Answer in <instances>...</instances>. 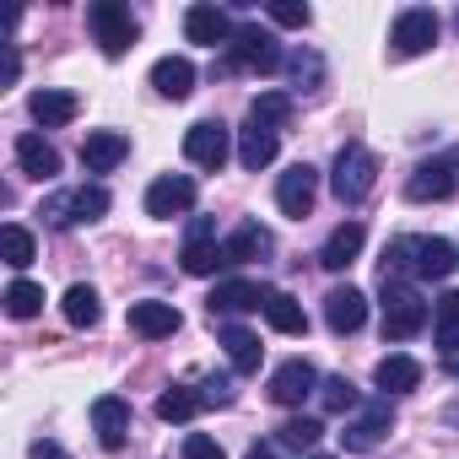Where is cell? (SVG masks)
<instances>
[{"mask_svg":"<svg viewBox=\"0 0 459 459\" xmlns=\"http://www.w3.org/2000/svg\"><path fill=\"white\" fill-rule=\"evenodd\" d=\"M459 255L448 238H427V233H405L384 249V281H443L454 276Z\"/></svg>","mask_w":459,"mask_h":459,"instance_id":"1","label":"cell"},{"mask_svg":"<svg viewBox=\"0 0 459 459\" xmlns=\"http://www.w3.org/2000/svg\"><path fill=\"white\" fill-rule=\"evenodd\" d=\"M281 65H287L281 39H276L271 28H260V22H238L233 44H227V60H221L216 71H221V76H233V71H244V76H271V71H281Z\"/></svg>","mask_w":459,"mask_h":459,"instance_id":"2","label":"cell"},{"mask_svg":"<svg viewBox=\"0 0 459 459\" xmlns=\"http://www.w3.org/2000/svg\"><path fill=\"white\" fill-rule=\"evenodd\" d=\"M108 205H114V195H108L103 184H76V189H55V195H44V200H39V216H44V227L65 233V227H82V221L108 216Z\"/></svg>","mask_w":459,"mask_h":459,"instance_id":"3","label":"cell"},{"mask_svg":"<svg viewBox=\"0 0 459 459\" xmlns=\"http://www.w3.org/2000/svg\"><path fill=\"white\" fill-rule=\"evenodd\" d=\"M378 308H384V341H411V335H421L427 319H432V308H427V298L416 292V281H384Z\"/></svg>","mask_w":459,"mask_h":459,"instance_id":"4","label":"cell"},{"mask_svg":"<svg viewBox=\"0 0 459 459\" xmlns=\"http://www.w3.org/2000/svg\"><path fill=\"white\" fill-rule=\"evenodd\" d=\"M373 184H378V157H373L362 141H346V146L335 152V168H330L335 200H341V205H362V200L373 195Z\"/></svg>","mask_w":459,"mask_h":459,"instance_id":"5","label":"cell"},{"mask_svg":"<svg viewBox=\"0 0 459 459\" xmlns=\"http://www.w3.org/2000/svg\"><path fill=\"white\" fill-rule=\"evenodd\" d=\"M87 28H92V39H98V49L108 55V60H119L130 44H135V17H130V6H119V0H92L87 6Z\"/></svg>","mask_w":459,"mask_h":459,"instance_id":"6","label":"cell"},{"mask_svg":"<svg viewBox=\"0 0 459 459\" xmlns=\"http://www.w3.org/2000/svg\"><path fill=\"white\" fill-rule=\"evenodd\" d=\"M389 427H394V405H389V394H378V400H368V405L341 427V448H346V454H373V448L389 437Z\"/></svg>","mask_w":459,"mask_h":459,"instance_id":"7","label":"cell"},{"mask_svg":"<svg viewBox=\"0 0 459 459\" xmlns=\"http://www.w3.org/2000/svg\"><path fill=\"white\" fill-rule=\"evenodd\" d=\"M437 33H443V22H437L432 6H405V12L394 17V28H389V49H394L400 60H411V55H427V49L437 44Z\"/></svg>","mask_w":459,"mask_h":459,"instance_id":"8","label":"cell"},{"mask_svg":"<svg viewBox=\"0 0 459 459\" xmlns=\"http://www.w3.org/2000/svg\"><path fill=\"white\" fill-rule=\"evenodd\" d=\"M184 157L205 173H221V162L233 157V130H227L221 119H200L184 130Z\"/></svg>","mask_w":459,"mask_h":459,"instance_id":"9","label":"cell"},{"mask_svg":"<svg viewBox=\"0 0 459 459\" xmlns=\"http://www.w3.org/2000/svg\"><path fill=\"white\" fill-rule=\"evenodd\" d=\"M184 276H216L227 260H221V238H216V216H195L189 221V238H184V255H178Z\"/></svg>","mask_w":459,"mask_h":459,"instance_id":"10","label":"cell"},{"mask_svg":"<svg viewBox=\"0 0 459 459\" xmlns=\"http://www.w3.org/2000/svg\"><path fill=\"white\" fill-rule=\"evenodd\" d=\"M195 200H200V184H195L189 173H162V178H152V189H146V216L173 221V216L195 211Z\"/></svg>","mask_w":459,"mask_h":459,"instance_id":"11","label":"cell"},{"mask_svg":"<svg viewBox=\"0 0 459 459\" xmlns=\"http://www.w3.org/2000/svg\"><path fill=\"white\" fill-rule=\"evenodd\" d=\"M314 200H319V168H314V162H292V168L276 178V205H281V216L303 221V216L314 211Z\"/></svg>","mask_w":459,"mask_h":459,"instance_id":"12","label":"cell"},{"mask_svg":"<svg viewBox=\"0 0 459 459\" xmlns=\"http://www.w3.org/2000/svg\"><path fill=\"white\" fill-rule=\"evenodd\" d=\"M454 189H459V173H454L448 157H427V162H416L411 178H405V195H411L416 205H427V200H448Z\"/></svg>","mask_w":459,"mask_h":459,"instance_id":"13","label":"cell"},{"mask_svg":"<svg viewBox=\"0 0 459 459\" xmlns=\"http://www.w3.org/2000/svg\"><path fill=\"white\" fill-rule=\"evenodd\" d=\"M308 394H319V368L308 357H287L276 373H271V400L276 405H303Z\"/></svg>","mask_w":459,"mask_h":459,"instance_id":"14","label":"cell"},{"mask_svg":"<svg viewBox=\"0 0 459 459\" xmlns=\"http://www.w3.org/2000/svg\"><path fill=\"white\" fill-rule=\"evenodd\" d=\"M233 17H227V6H211V0H205V6H189L184 12V39L189 44H205V49H227V44H233Z\"/></svg>","mask_w":459,"mask_h":459,"instance_id":"15","label":"cell"},{"mask_svg":"<svg viewBox=\"0 0 459 459\" xmlns=\"http://www.w3.org/2000/svg\"><path fill=\"white\" fill-rule=\"evenodd\" d=\"M265 298H271V287H260V281H249V276H233V281H216L205 303H211V319H221V314L265 308Z\"/></svg>","mask_w":459,"mask_h":459,"instance_id":"16","label":"cell"},{"mask_svg":"<svg viewBox=\"0 0 459 459\" xmlns=\"http://www.w3.org/2000/svg\"><path fill=\"white\" fill-rule=\"evenodd\" d=\"M276 152H281V130L249 114V119H244V130H238V162H244L249 173H260V168H271V162H276Z\"/></svg>","mask_w":459,"mask_h":459,"instance_id":"17","label":"cell"},{"mask_svg":"<svg viewBox=\"0 0 459 459\" xmlns=\"http://www.w3.org/2000/svg\"><path fill=\"white\" fill-rule=\"evenodd\" d=\"M92 432H98V443H103L108 454H119V448L130 443V400L98 394V400H92Z\"/></svg>","mask_w":459,"mask_h":459,"instance_id":"18","label":"cell"},{"mask_svg":"<svg viewBox=\"0 0 459 459\" xmlns=\"http://www.w3.org/2000/svg\"><path fill=\"white\" fill-rule=\"evenodd\" d=\"M276 249V238H271V227H260V221H238L233 233L221 238V260L227 265H249V260H265Z\"/></svg>","mask_w":459,"mask_h":459,"instance_id":"19","label":"cell"},{"mask_svg":"<svg viewBox=\"0 0 459 459\" xmlns=\"http://www.w3.org/2000/svg\"><path fill=\"white\" fill-rule=\"evenodd\" d=\"M178 325H184V314H178L173 303H162V298H141V303H130V330H135L141 341H168Z\"/></svg>","mask_w":459,"mask_h":459,"instance_id":"20","label":"cell"},{"mask_svg":"<svg viewBox=\"0 0 459 459\" xmlns=\"http://www.w3.org/2000/svg\"><path fill=\"white\" fill-rule=\"evenodd\" d=\"M325 325H330V335H357L368 325V298L357 287H335L325 298Z\"/></svg>","mask_w":459,"mask_h":459,"instance_id":"21","label":"cell"},{"mask_svg":"<svg viewBox=\"0 0 459 459\" xmlns=\"http://www.w3.org/2000/svg\"><path fill=\"white\" fill-rule=\"evenodd\" d=\"M362 244H368V227L362 221H341L335 233L325 238V249L314 255L325 271H346V265H357V255H362Z\"/></svg>","mask_w":459,"mask_h":459,"instance_id":"22","label":"cell"},{"mask_svg":"<svg viewBox=\"0 0 459 459\" xmlns=\"http://www.w3.org/2000/svg\"><path fill=\"white\" fill-rule=\"evenodd\" d=\"M125 157H130V135H119V130H92L82 141V168L87 173H114Z\"/></svg>","mask_w":459,"mask_h":459,"instance_id":"23","label":"cell"},{"mask_svg":"<svg viewBox=\"0 0 459 459\" xmlns=\"http://www.w3.org/2000/svg\"><path fill=\"white\" fill-rule=\"evenodd\" d=\"M216 341L227 346V362H233V373H260L265 346H260L255 330H244V325H216Z\"/></svg>","mask_w":459,"mask_h":459,"instance_id":"24","label":"cell"},{"mask_svg":"<svg viewBox=\"0 0 459 459\" xmlns=\"http://www.w3.org/2000/svg\"><path fill=\"white\" fill-rule=\"evenodd\" d=\"M28 114H33L44 130H60V125H71V119L82 114V103H76V92L44 87V92H33V98H28Z\"/></svg>","mask_w":459,"mask_h":459,"instance_id":"25","label":"cell"},{"mask_svg":"<svg viewBox=\"0 0 459 459\" xmlns=\"http://www.w3.org/2000/svg\"><path fill=\"white\" fill-rule=\"evenodd\" d=\"M152 87H157L162 98H173V103H184V98L195 92V65H189L184 55H162V60L152 65Z\"/></svg>","mask_w":459,"mask_h":459,"instance_id":"26","label":"cell"},{"mask_svg":"<svg viewBox=\"0 0 459 459\" xmlns=\"http://www.w3.org/2000/svg\"><path fill=\"white\" fill-rule=\"evenodd\" d=\"M17 168L28 173V178H55L60 173V152L44 141V135H17Z\"/></svg>","mask_w":459,"mask_h":459,"instance_id":"27","label":"cell"},{"mask_svg":"<svg viewBox=\"0 0 459 459\" xmlns=\"http://www.w3.org/2000/svg\"><path fill=\"white\" fill-rule=\"evenodd\" d=\"M373 384H378L384 394H411V389L421 384V362L405 357V351H394V357H384V362L373 368Z\"/></svg>","mask_w":459,"mask_h":459,"instance_id":"28","label":"cell"},{"mask_svg":"<svg viewBox=\"0 0 459 459\" xmlns=\"http://www.w3.org/2000/svg\"><path fill=\"white\" fill-rule=\"evenodd\" d=\"M287 76H292V92L314 98V92L325 87V55H319V49H308V44H298V49L287 55Z\"/></svg>","mask_w":459,"mask_h":459,"instance_id":"29","label":"cell"},{"mask_svg":"<svg viewBox=\"0 0 459 459\" xmlns=\"http://www.w3.org/2000/svg\"><path fill=\"white\" fill-rule=\"evenodd\" d=\"M432 341H437V351L454 362L459 357V292H443L437 303H432Z\"/></svg>","mask_w":459,"mask_h":459,"instance_id":"30","label":"cell"},{"mask_svg":"<svg viewBox=\"0 0 459 459\" xmlns=\"http://www.w3.org/2000/svg\"><path fill=\"white\" fill-rule=\"evenodd\" d=\"M265 319H271V330H281V335H308V314H303V303H298L292 292H276V287H271Z\"/></svg>","mask_w":459,"mask_h":459,"instance_id":"31","label":"cell"},{"mask_svg":"<svg viewBox=\"0 0 459 459\" xmlns=\"http://www.w3.org/2000/svg\"><path fill=\"white\" fill-rule=\"evenodd\" d=\"M319 405H325L330 416H346V411L362 405V394H357V384H351L346 373H330V378H319Z\"/></svg>","mask_w":459,"mask_h":459,"instance_id":"32","label":"cell"},{"mask_svg":"<svg viewBox=\"0 0 459 459\" xmlns=\"http://www.w3.org/2000/svg\"><path fill=\"white\" fill-rule=\"evenodd\" d=\"M195 411H205V405H200V389H189V384H173L157 394V421H189Z\"/></svg>","mask_w":459,"mask_h":459,"instance_id":"33","label":"cell"},{"mask_svg":"<svg viewBox=\"0 0 459 459\" xmlns=\"http://www.w3.org/2000/svg\"><path fill=\"white\" fill-rule=\"evenodd\" d=\"M0 255H6L12 271H28V265H33V233H28L22 221H6V227H0Z\"/></svg>","mask_w":459,"mask_h":459,"instance_id":"34","label":"cell"},{"mask_svg":"<svg viewBox=\"0 0 459 459\" xmlns=\"http://www.w3.org/2000/svg\"><path fill=\"white\" fill-rule=\"evenodd\" d=\"M65 319H71V325H76V330H92V325H98V319H103V303H98V292H92V287H82V281H76V287H71V292H65Z\"/></svg>","mask_w":459,"mask_h":459,"instance_id":"35","label":"cell"},{"mask_svg":"<svg viewBox=\"0 0 459 459\" xmlns=\"http://www.w3.org/2000/svg\"><path fill=\"white\" fill-rule=\"evenodd\" d=\"M325 437V421L319 416H292L276 427V448H314Z\"/></svg>","mask_w":459,"mask_h":459,"instance_id":"36","label":"cell"},{"mask_svg":"<svg viewBox=\"0 0 459 459\" xmlns=\"http://www.w3.org/2000/svg\"><path fill=\"white\" fill-rule=\"evenodd\" d=\"M0 303H6V314H12V319H33V314L44 308V287L17 276V281L6 287V298H0Z\"/></svg>","mask_w":459,"mask_h":459,"instance_id":"37","label":"cell"},{"mask_svg":"<svg viewBox=\"0 0 459 459\" xmlns=\"http://www.w3.org/2000/svg\"><path fill=\"white\" fill-rule=\"evenodd\" d=\"M249 114H255V119H265V125H276V130H281V125H287V119H292V92H260V98H255V103H249Z\"/></svg>","mask_w":459,"mask_h":459,"instance_id":"38","label":"cell"},{"mask_svg":"<svg viewBox=\"0 0 459 459\" xmlns=\"http://www.w3.org/2000/svg\"><path fill=\"white\" fill-rule=\"evenodd\" d=\"M238 400V389H233V378L227 373H211V378H200V405H216V411H227Z\"/></svg>","mask_w":459,"mask_h":459,"instance_id":"39","label":"cell"},{"mask_svg":"<svg viewBox=\"0 0 459 459\" xmlns=\"http://www.w3.org/2000/svg\"><path fill=\"white\" fill-rule=\"evenodd\" d=\"M184 459H227V454H221V443H216V437L189 432V437H184Z\"/></svg>","mask_w":459,"mask_h":459,"instance_id":"40","label":"cell"},{"mask_svg":"<svg viewBox=\"0 0 459 459\" xmlns=\"http://www.w3.org/2000/svg\"><path fill=\"white\" fill-rule=\"evenodd\" d=\"M271 22H276V28H308L314 12H308V6H271Z\"/></svg>","mask_w":459,"mask_h":459,"instance_id":"41","label":"cell"},{"mask_svg":"<svg viewBox=\"0 0 459 459\" xmlns=\"http://www.w3.org/2000/svg\"><path fill=\"white\" fill-rule=\"evenodd\" d=\"M33 459H65V448L49 443V437H39V443H33Z\"/></svg>","mask_w":459,"mask_h":459,"instance_id":"42","label":"cell"},{"mask_svg":"<svg viewBox=\"0 0 459 459\" xmlns=\"http://www.w3.org/2000/svg\"><path fill=\"white\" fill-rule=\"evenodd\" d=\"M249 459H276V443H260V448H249Z\"/></svg>","mask_w":459,"mask_h":459,"instance_id":"43","label":"cell"},{"mask_svg":"<svg viewBox=\"0 0 459 459\" xmlns=\"http://www.w3.org/2000/svg\"><path fill=\"white\" fill-rule=\"evenodd\" d=\"M443 157H448V162H454V173H459V146H454V152H443Z\"/></svg>","mask_w":459,"mask_h":459,"instance_id":"44","label":"cell"},{"mask_svg":"<svg viewBox=\"0 0 459 459\" xmlns=\"http://www.w3.org/2000/svg\"><path fill=\"white\" fill-rule=\"evenodd\" d=\"M448 373H454V378H459V362H448Z\"/></svg>","mask_w":459,"mask_h":459,"instance_id":"45","label":"cell"},{"mask_svg":"<svg viewBox=\"0 0 459 459\" xmlns=\"http://www.w3.org/2000/svg\"><path fill=\"white\" fill-rule=\"evenodd\" d=\"M308 459H335V454H308Z\"/></svg>","mask_w":459,"mask_h":459,"instance_id":"46","label":"cell"},{"mask_svg":"<svg viewBox=\"0 0 459 459\" xmlns=\"http://www.w3.org/2000/svg\"><path fill=\"white\" fill-rule=\"evenodd\" d=\"M454 33H459V12H454Z\"/></svg>","mask_w":459,"mask_h":459,"instance_id":"47","label":"cell"}]
</instances>
